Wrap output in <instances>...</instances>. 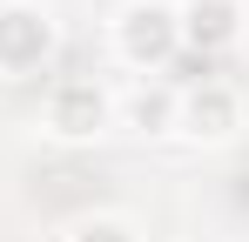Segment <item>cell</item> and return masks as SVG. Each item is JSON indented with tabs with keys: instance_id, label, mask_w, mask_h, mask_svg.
<instances>
[{
	"instance_id": "6da1fadb",
	"label": "cell",
	"mask_w": 249,
	"mask_h": 242,
	"mask_svg": "<svg viewBox=\"0 0 249 242\" xmlns=\"http://www.w3.org/2000/svg\"><path fill=\"white\" fill-rule=\"evenodd\" d=\"M34 54H47V20H34V14H0V61H7V68H27Z\"/></svg>"
},
{
	"instance_id": "7a4b0ae2",
	"label": "cell",
	"mask_w": 249,
	"mask_h": 242,
	"mask_svg": "<svg viewBox=\"0 0 249 242\" xmlns=\"http://www.w3.org/2000/svg\"><path fill=\"white\" fill-rule=\"evenodd\" d=\"M189 34L202 40V47H222V40L236 34V7L229 0H196L189 7Z\"/></svg>"
},
{
	"instance_id": "3957f363",
	"label": "cell",
	"mask_w": 249,
	"mask_h": 242,
	"mask_svg": "<svg viewBox=\"0 0 249 242\" xmlns=\"http://www.w3.org/2000/svg\"><path fill=\"white\" fill-rule=\"evenodd\" d=\"M54 121H61L68 135H88V128L101 121V94H94V87H68V94L54 101Z\"/></svg>"
},
{
	"instance_id": "277c9868",
	"label": "cell",
	"mask_w": 249,
	"mask_h": 242,
	"mask_svg": "<svg viewBox=\"0 0 249 242\" xmlns=\"http://www.w3.org/2000/svg\"><path fill=\"white\" fill-rule=\"evenodd\" d=\"M128 47H135V54H168V14L162 7H142V14L128 20Z\"/></svg>"
},
{
	"instance_id": "5b68a950",
	"label": "cell",
	"mask_w": 249,
	"mask_h": 242,
	"mask_svg": "<svg viewBox=\"0 0 249 242\" xmlns=\"http://www.w3.org/2000/svg\"><path fill=\"white\" fill-rule=\"evenodd\" d=\"M189 115H196V128L209 121V135H215V128L229 121V94H196V108H189Z\"/></svg>"
},
{
	"instance_id": "8992f818",
	"label": "cell",
	"mask_w": 249,
	"mask_h": 242,
	"mask_svg": "<svg viewBox=\"0 0 249 242\" xmlns=\"http://www.w3.org/2000/svg\"><path fill=\"white\" fill-rule=\"evenodd\" d=\"M81 242H122V236H115V229H88Z\"/></svg>"
}]
</instances>
